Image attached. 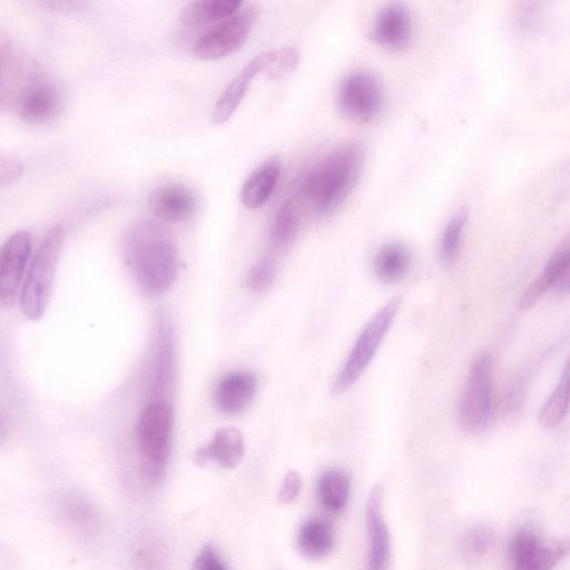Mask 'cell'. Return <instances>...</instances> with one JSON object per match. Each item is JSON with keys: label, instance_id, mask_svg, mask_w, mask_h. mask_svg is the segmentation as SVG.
<instances>
[{"label": "cell", "instance_id": "obj_1", "mask_svg": "<svg viewBox=\"0 0 570 570\" xmlns=\"http://www.w3.org/2000/svg\"><path fill=\"white\" fill-rule=\"evenodd\" d=\"M122 247L125 261L142 291L157 296L171 287L179 253L164 226L150 220L132 224L125 233Z\"/></svg>", "mask_w": 570, "mask_h": 570}, {"label": "cell", "instance_id": "obj_2", "mask_svg": "<svg viewBox=\"0 0 570 570\" xmlns=\"http://www.w3.org/2000/svg\"><path fill=\"white\" fill-rule=\"evenodd\" d=\"M364 146L345 142L332 149L305 173L299 193L320 217L335 213L355 187L364 164Z\"/></svg>", "mask_w": 570, "mask_h": 570}, {"label": "cell", "instance_id": "obj_3", "mask_svg": "<svg viewBox=\"0 0 570 570\" xmlns=\"http://www.w3.org/2000/svg\"><path fill=\"white\" fill-rule=\"evenodd\" d=\"M63 243V227L52 226L29 264L19 298L22 314L32 322L39 321L47 309Z\"/></svg>", "mask_w": 570, "mask_h": 570}, {"label": "cell", "instance_id": "obj_4", "mask_svg": "<svg viewBox=\"0 0 570 570\" xmlns=\"http://www.w3.org/2000/svg\"><path fill=\"white\" fill-rule=\"evenodd\" d=\"M174 426L173 407L166 401L149 403L136 426V446L144 474L153 482L160 480L170 456Z\"/></svg>", "mask_w": 570, "mask_h": 570}, {"label": "cell", "instance_id": "obj_5", "mask_svg": "<svg viewBox=\"0 0 570 570\" xmlns=\"http://www.w3.org/2000/svg\"><path fill=\"white\" fill-rule=\"evenodd\" d=\"M493 411V360L483 352L471 362L459 403V423L470 434L484 432Z\"/></svg>", "mask_w": 570, "mask_h": 570}, {"label": "cell", "instance_id": "obj_6", "mask_svg": "<svg viewBox=\"0 0 570 570\" xmlns=\"http://www.w3.org/2000/svg\"><path fill=\"white\" fill-rule=\"evenodd\" d=\"M399 295L389 299L365 324L356 338L348 357L332 385V394L348 390L363 374L374 357L382 340L400 308Z\"/></svg>", "mask_w": 570, "mask_h": 570}, {"label": "cell", "instance_id": "obj_7", "mask_svg": "<svg viewBox=\"0 0 570 570\" xmlns=\"http://www.w3.org/2000/svg\"><path fill=\"white\" fill-rule=\"evenodd\" d=\"M336 104L340 111L347 118L358 122L371 121L383 108V87L372 72L353 71L341 81Z\"/></svg>", "mask_w": 570, "mask_h": 570}, {"label": "cell", "instance_id": "obj_8", "mask_svg": "<svg viewBox=\"0 0 570 570\" xmlns=\"http://www.w3.org/2000/svg\"><path fill=\"white\" fill-rule=\"evenodd\" d=\"M257 10L247 7L203 33L194 43L191 53L202 60H215L234 53L246 42Z\"/></svg>", "mask_w": 570, "mask_h": 570}, {"label": "cell", "instance_id": "obj_9", "mask_svg": "<svg viewBox=\"0 0 570 570\" xmlns=\"http://www.w3.org/2000/svg\"><path fill=\"white\" fill-rule=\"evenodd\" d=\"M567 552V541L543 539L533 529L522 528L508 547L509 569L553 570Z\"/></svg>", "mask_w": 570, "mask_h": 570}, {"label": "cell", "instance_id": "obj_10", "mask_svg": "<svg viewBox=\"0 0 570 570\" xmlns=\"http://www.w3.org/2000/svg\"><path fill=\"white\" fill-rule=\"evenodd\" d=\"M31 253V235L19 230L0 247V304L11 306L18 295Z\"/></svg>", "mask_w": 570, "mask_h": 570}, {"label": "cell", "instance_id": "obj_11", "mask_svg": "<svg viewBox=\"0 0 570 570\" xmlns=\"http://www.w3.org/2000/svg\"><path fill=\"white\" fill-rule=\"evenodd\" d=\"M61 94L49 80L36 79L28 83L17 99V114L26 122L46 124L61 110Z\"/></svg>", "mask_w": 570, "mask_h": 570}, {"label": "cell", "instance_id": "obj_12", "mask_svg": "<svg viewBox=\"0 0 570 570\" xmlns=\"http://www.w3.org/2000/svg\"><path fill=\"white\" fill-rule=\"evenodd\" d=\"M412 35V17L403 3H387L373 19L371 36L382 48L393 51L402 50L411 42Z\"/></svg>", "mask_w": 570, "mask_h": 570}, {"label": "cell", "instance_id": "obj_13", "mask_svg": "<svg viewBox=\"0 0 570 570\" xmlns=\"http://www.w3.org/2000/svg\"><path fill=\"white\" fill-rule=\"evenodd\" d=\"M382 489L374 485L366 502L367 570H390L391 538L382 511Z\"/></svg>", "mask_w": 570, "mask_h": 570}, {"label": "cell", "instance_id": "obj_14", "mask_svg": "<svg viewBox=\"0 0 570 570\" xmlns=\"http://www.w3.org/2000/svg\"><path fill=\"white\" fill-rule=\"evenodd\" d=\"M151 213L164 222L180 223L196 212L194 193L183 184H165L155 188L148 198Z\"/></svg>", "mask_w": 570, "mask_h": 570}, {"label": "cell", "instance_id": "obj_15", "mask_svg": "<svg viewBox=\"0 0 570 570\" xmlns=\"http://www.w3.org/2000/svg\"><path fill=\"white\" fill-rule=\"evenodd\" d=\"M271 51H264L252 58L229 82L218 97L212 111L213 122L219 125L227 121L244 99L253 79L266 69Z\"/></svg>", "mask_w": 570, "mask_h": 570}, {"label": "cell", "instance_id": "obj_16", "mask_svg": "<svg viewBox=\"0 0 570 570\" xmlns=\"http://www.w3.org/2000/svg\"><path fill=\"white\" fill-rule=\"evenodd\" d=\"M258 382L249 371L232 372L219 380L214 391L216 407L225 414H237L252 402Z\"/></svg>", "mask_w": 570, "mask_h": 570}, {"label": "cell", "instance_id": "obj_17", "mask_svg": "<svg viewBox=\"0 0 570 570\" xmlns=\"http://www.w3.org/2000/svg\"><path fill=\"white\" fill-rule=\"evenodd\" d=\"M245 445L240 431L234 426L217 430L213 439L195 452V461L203 465L214 462L224 469H234L244 456Z\"/></svg>", "mask_w": 570, "mask_h": 570}, {"label": "cell", "instance_id": "obj_18", "mask_svg": "<svg viewBox=\"0 0 570 570\" xmlns=\"http://www.w3.org/2000/svg\"><path fill=\"white\" fill-rule=\"evenodd\" d=\"M281 160L274 155L261 163L245 179L240 202L250 209L262 207L273 194L281 175Z\"/></svg>", "mask_w": 570, "mask_h": 570}, {"label": "cell", "instance_id": "obj_19", "mask_svg": "<svg viewBox=\"0 0 570 570\" xmlns=\"http://www.w3.org/2000/svg\"><path fill=\"white\" fill-rule=\"evenodd\" d=\"M334 547V530L324 518L306 519L297 533V548L307 559L318 560L326 557Z\"/></svg>", "mask_w": 570, "mask_h": 570}, {"label": "cell", "instance_id": "obj_20", "mask_svg": "<svg viewBox=\"0 0 570 570\" xmlns=\"http://www.w3.org/2000/svg\"><path fill=\"white\" fill-rule=\"evenodd\" d=\"M570 267V249L562 244L550 257L541 274L531 283L520 298L521 309L530 308L551 286L556 284L561 274Z\"/></svg>", "mask_w": 570, "mask_h": 570}, {"label": "cell", "instance_id": "obj_21", "mask_svg": "<svg viewBox=\"0 0 570 570\" xmlns=\"http://www.w3.org/2000/svg\"><path fill=\"white\" fill-rule=\"evenodd\" d=\"M410 264L411 253L409 248L400 242H391L379 248L373 266L377 279L386 284H393L404 278Z\"/></svg>", "mask_w": 570, "mask_h": 570}, {"label": "cell", "instance_id": "obj_22", "mask_svg": "<svg viewBox=\"0 0 570 570\" xmlns=\"http://www.w3.org/2000/svg\"><path fill=\"white\" fill-rule=\"evenodd\" d=\"M301 224L299 199L295 196L288 197L276 210L271 229L269 238L274 248L285 249L295 240Z\"/></svg>", "mask_w": 570, "mask_h": 570}, {"label": "cell", "instance_id": "obj_23", "mask_svg": "<svg viewBox=\"0 0 570 570\" xmlns=\"http://www.w3.org/2000/svg\"><path fill=\"white\" fill-rule=\"evenodd\" d=\"M350 491V475L338 469H330L323 472L317 481V499L321 505L332 513L344 510L348 501Z\"/></svg>", "mask_w": 570, "mask_h": 570}, {"label": "cell", "instance_id": "obj_24", "mask_svg": "<svg viewBox=\"0 0 570 570\" xmlns=\"http://www.w3.org/2000/svg\"><path fill=\"white\" fill-rule=\"evenodd\" d=\"M242 1L238 0H199L184 7L180 20L188 26H198L229 18L236 13Z\"/></svg>", "mask_w": 570, "mask_h": 570}, {"label": "cell", "instance_id": "obj_25", "mask_svg": "<svg viewBox=\"0 0 570 570\" xmlns=\"http://www.w3.org/2000/svg\"><path fill=\"white\" fill-rule=\"evenodd\" d=\"M569 409V367L564 366L563 373L543 405L539 414V423L544 429H551L558 425L566 416Z\"/></svg>", "mask_w": 570, "mask_h": 570}, {"label": "cell", "instance_id": "obj_26", "mask_svg": "<svg viewBox=\"0 0 570 570\" xmlns=\"http://www.w3.org/2000/svg\"><path fill=\"white\" fill-rule=\"evenodd\" d=\"M466 219L468 212L462 208L456 210L444 226L440 240V262L444 267L452 266L458 257Z\"/></svg>", "mask_w": 570, "mask_h": 570}, {"label": "cell", "instance_id": "obj_27", "mask_svg": "<svg viewBox=\"0 0 570 570\" xmlns=\"http://www.w3.org/2000/svg\"><path fill=\"white\" fill-rule=\"evenodd\" d=\"M494 543V533L487 525H473L462 535L460 551L462 557L470 562L480 560Z\"/></svg>", "mask_w": 570, "mask_h": 570}, {"label": "cell", "instance_id": "obj_28", "mask_svg": "<svg viewBox=\"0 0 570 570\" xmlns=\"http://www.w3.org/2000/svg\"><path fill=\"white\" fill-rule=\"evenodd\" d=\"M529 383L528 370H521L509 381L502 397V414L514 415L523 404Z\"/></svg>", "mask_w": 570, "mask_h": 570}, {"label": "cell", "instance_id": "obj_29", "mask_svg": "<svg viewBox=\"0 0 570 570\" xmlns=\"http://www.w3.org/2000/svg\"><path fill=\"white\" fill-rule=\"evenodd\" d=\"M297 62L298 53L293 48L271 50L269 61L265 71L273 79L279 78L294 70Z\"/></svg>", "mask_w": 570, "mask_h": 570}, {"label": "cell", "instance_id": "obj_30", "mask_svg": "<svg viewBox=\"0 0 570 570\" xmlns=\"http://www.w3.org/2000/svg\"><path fill=\"white\" fill-rule=\"evenodd\" d=\"M276 267L273 259L264 257L259 259L248 272L246 284L255 292L267 289L275 278Z\"/></svg>", "mask_w": 570, "mask_h": 570}, {"label": "cell", "instance_id": "obj_31", "mask_svg": "<svg viewBox=\"0 0 570 570\" xmlns=\"http://www.w3.org/2000/svg\"><path fill=\"white\" fill-rule=\"evenodd\" d=\"M191 570H228L212 544H206L194 560Z\"/></svg>", "mask_w": 570, "mask_h": 570}, {"label": "cell", "instance_id": "obj_32", "mask_svg": "<svg viewBox=\"0 0 570 570\" xmlns=\"http://www.w3.org/2000/svg\"><path fill=\"white\" fill-rule=\"evenodd\" d=\"M23 173L22 163L13 156H0V188L17 181Z\"/></svg>", "mask_w": 570, "mask_h": 570}, {"label": "cell", "instance_id": "obj_33", "mask_svg": "<svg viewBox=\"0 0 570 570\" xmlns=\"http://www.w3.org/2000/svg\"><path fill=\"white\" fill-rule=\"evenodd\" d=\"M302 489V478L296 471H288L281 484L278 491V500L282 503H289L294 501L299 494Z\"/></svg>", "mask_w": 570, "mask_h": 570}, {"label": "cell", "instance_id": "obj_34", "mask_svg": "<svg viewBox=\"0 0 570 570\" xmlns=\"http://www.w3.org/2000/svg\"><path fill=\"white\" fill-rule=\"evenodd\" d=\"M8 436V422L4 412L0 409V444L6 441Z\"/></svg>", "mask_w": 570, "mask_h": 570}, {"label": "cell", "instance_id": "obj_35", "mask_svg": "<svg viewBox=\"0 0 570 570\" xmlns=\"http://www.w3.org/2000/svg\"><path fill=\"white\" fill-rule=\"evenodd\" d=\"M2 100H3V95H2V90H1V88H0V106H1V104H2Z\"/></svg>", "mask_w": 570, "mask_h": 570}]
</instances>
